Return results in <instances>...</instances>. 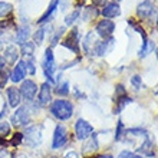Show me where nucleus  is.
Listing matches in <instances>:
<instances>
[{
  "instance_id": "1",
  "label": "nucleus",
  "mask_w": 158,
  "mask_h": 158,
  "mask_svg": "<svg viewBox=\"0 0 158 158\" xmlns=\"http://www.w3.org/2000/svg\"><path fill=\"white\" fill-rule=\"evenodd\" d=\"M50 114L59 121H68L73 115V105L68 99H56L50 105Z\"/></svg>"
},
{
  "instance_id": "2",
  "label": "nucleus",
  "mask_w": 158,
  "mask_h": 158,
  "mask_svg": "<svg viewBox=\"0 0 158 158\" xmlns=\"http://www.w3.org/2000/svg\"><path fill=\"white\" fill-rule=\"evenodd\" d=\"M23 134V142L27 147H39L42 142V125H32L25 129Z\"/></svg>"
},
{
  "instance_id": "3",
  "label": "nucleus",
  "mask_w": 158,
  "mask_h": 158,
  "mask_svg": "<svg viewBox=\"0 0 158 158\" xmlns=\"http://www.w3.org/2000/svg\"><path fill=\"white\" fill-rule=\"evenodd\" d=\"M42 68L45 72V76L49 83L55 82V71H56V63H55V56L52 52V48H48L45 50V56H43V62H42Z\"/></svg>"
},
{
  "instance_id": "4",
  "label": "nucleus",
  "mask_w": 158,
  "mask_h": 158,
  "mask_svg": "<svg viewBox=\"0 0 158 158\" xmlns=\"http://www.w3.org/2000/svg\"><path fill=\"white\" fill-rule=\"evenodd\" d=\"M30 122V108L27 105L19 106L12 115V124L17 128L20 127H26Z\"/></svg>"
},
{
  "instance_id": "5",
  "label": "nucleus",
  "mask_w": 158,
  "mask_h": 158,
  "mask_svg": "<svg viewBox=\"0 0 158 158\" xmlns=\"http://www.w3.org/2000/svg\"><path fill=\"white\" fill-rule=\"evenodd\" d=\"M75 134H76V138H78V139L86 141L88 138H91L92 134H94V127H92L88 121L79 118L75 124Z\"/></svg>"
},
{
  "instance_id": "6",
  "label": "nucleus",
  "mask_w": 158,
  "mask_h": 158,
  "mask_svg": "<svg viewBox=\"0 0 158 158\" xmlns=\"http://www.w3.org/2000/svg\"><path fill=\"white\" fill-rule=\"evenodd\" d=\"M19 92H20V96L27 102H32L36 96V92H38V85L32 81V79H25L22 82L20 88H19Z\"/></svg>"
},
{
  "instance_id": "7",
  "label": "nucleus",
  "mask_w": 158,
  "mask_h": 158,
  "mask_svg": "<svg viewBox=\"0 0 158 158\" xmlns=\"http://www.w3.org/2000/svg\"><path fill=\"white\" fill-rule=\"evenodd\" d=\"M68 142V129L63 125H56L53 132V141H52V148L53 150H59L63 148Z\"/></svg>"
},
{
  "instance_id": "8",
  "label": "nucleus",
  "mask_w": 158,
  "mask_h": 158,
  "mask_svg": "<svg viewBox=\"0 0 158 158\" xmlns=\"http://www.w3.org/2000/svg\"><path fill=\"white\" fill-rule=\"evenodd\" d=\"M95 30L98 36L104 39H109L112 36L114 30H115V23L112 20H109V19H102L101 22H98Z\"/></svg>"
},
{
  "instance_id": "9",
  "label": "nucleus",
  "mask_w": 158,
  "mask_h": 158,
  "mask_svg": "<svg viewBox=\"0 0 158 158\" xmlns=\"http://www.w3.org/2000/svg\"><path fill=\"white\" fill-rule=\"evenodd\" d=\"M79 40H81V35H79V29L73 27L71 30V33L65 40L62 42V45L65 48H68L69 50H72L73 53H79Z\"/></svg>"
},
{
  "instance_id": "10",
  "label": "nucleus",
  "mask_w": 158,
  "mask_h": 158,
  "mask_svg": "<svg viewBox=\"0 0 158 158\" xmlns=\"http://www.w3.org/2000/svg\"><path fill=\"white\" fill-rule=\"evenodd\" d=\"M154 0H144L137 6V15L139 16V19L142 20H147L150 19L151 15L154 13Z\"/></svg>"
},
{
  "instance_id": "11",
  "label": "nucleus",
  "mask_w": 158,
  "mask_h": 158,
  "mask_svg": "<svg viewBox=\"0 0 158 158\" xmlns=\"http://www.w3.org/2000/svg\"><path fill=\"white\" fill-rule=\"evenodd\" d=\"M27 73V68H26V60H19L17 65L13 69L12 75H10V79L13 81V83H19L25 81V76Z\"/></svg>"
},
{
  "instance_id": "12",
  "label": "nucleus",
  "mask_w": 158,
  "mask_h": 158,
  "mask_svg": "<svg viewBox=\"0 0 158 158\" xmlns=\"http://www.w3.org/2000/svg\"><path fill=\"white\" fill-rule=\"evenodd\" d=\"M101 13H102V16L105 19H114V17H117L121 15V7L117 2H108V3H105L102 6Z\"/></svg>"
},
{
  "instance_id": "13",
  "label": "nucleus",
  "mask_w": 158,
  "mask_h": 158,
  "mask_svg": "<svg viewBox=\"0 0 158 158\" xmlns=\"http://www.w3.org/2000/svg\"><path fill=\"white\" fill-rule=\"evenodd\" d=\"M52 101V89H50V83L45 82L39 89V96H38V102L40 106H46Z\"/></svg>"
},
{
  "instance_id": "14",
  "label": "nucleus",
  "mask_w": 158,
  "mask_h": 158,
  "mask_svg": "<svg viewBox=\"0 0 158 158\" xmlns=\"http://www.w3.org/2000/svg\"><path fill=\"white\" fill-rule=\"evenodd\" d=\"M3 59L4 62L9 63V65H13V63L17 62V59H19V50L15 45H9L6 46V49H4V53H3Z\"/></svg>"
},
{
  "instance_id": "15",
  "label": "nucleus",
  "mask_w": 158,
  "mask_h": 158,
  "mask_svg": "<svg viewBox=\"0 0 158 158\" xmlns=\"http://www.w3.org/2000/svg\"><path fill=\"white\" fill-rule=\"evenodd\" d=\"M112 42H114L112 38L96 42L95 48H94V55H96V56H104V55H106L108 50L111 49V46H112Z\"/></svg>"
},
{
  "instance_id": "16",
  "label": "nucleus",
  "mask_w": 158,
  "mask_h": 158,
  "mask_svg": "<svg viewBox=\"0 0 158 158\" xmlns=\"http://www.w3.org/2000/svg\"><path fill=\"white\" fill-rule=\"evenodd\" d=\"M20 101H22V96H20V92L17 88H7V102L10 105V108H17L20 105Z\"/></svg>"
},
{
  "instance_id": "17",
  "label": "nucleus",
  "mask_w": 158,
  "mask_h": 158,
  "mask_svg": "<svg viewBox=\"0 0 158 158\" xmlns=\"http://www.w3.org/2000/svg\"><path fill=\"white\" fill-rule=\"evenodd\" d=\"M96 45V36L94 32H89V33L85 36V40H83V50H85V53L92 56L94 55V48Z\"/></svg>"
},
{
  "instance_id": "18",
  "label": "nucleus",
  "mask_w": 158,
  "mask_h": 158,
  "mask_svg": "<svg viewBox=\"0 0 158 158\" xmlns=\"http://www.w3.org/2000/svg\"><path fill=\"white\" fill-rule=\"evenodd\" d=\"M59 6V0H52L49 4V7H48V10H46L43 15H42V17L38 20L39 25H42V23H46V22H49L50 19H52V16L55 15V12H56V9H58Z\"/></svg>"
},
{
  "instance_id": "19",
  "label": "nucleus",
  "mask_w": 158,
  "mask_h": 158,
  "mask_svg": "<svg viewBox=\"0 0 158 158\" xmlns=\"http://www.w3.org/2000/svg\"><path fill=\"white\" fill-rule=\"evenodd\" d=\"M29 36H30V27L27 25L26 26L23 25V26H20L16 32V42L19 45H23L25 42H27Z\"/></svg>"
},
{
  "instance_id": "20",
  "label": "nucleus",
  "mask_w": 158,
  "mask_h": 158,
  "mask_svg": "<svg viewBox=\"0 0 158 158\" xmlns=\"http://www.w3.org/2000/svg\"><path fill=\"white\" fill-rule=\"evenodd\" d=\"M117 106H115V109H114V114H119L122 109L127 106L128 104H131L132 102V99L129 98L128 95H122V96H117Z\"/></svg>"
},
{
  "instance_id": "21",
  "label": "nucleus",
  "mask_w": 158,
  "mask_h": 158,
  "mask_svg": "<svg viewBox=\"0 0 158 158\" xmlns=\"http://www.w3.org/2000/svg\"><path fill=\"white\" fill-rule=\"evenodd\" d=\"M155 49V43H154V40H148L145 42V43H142V46H141V49H139V58H145L147 55H150L152 50Z\"/></svg>"
},
{
  "instance_id": "22",
  "label": "nucleus",
  "mask_w": 158,
  "mask_h": 158,
  "mask_svg": "<svg viewBox=\"0 0 158 158\" xmlns=\"http://www.w3.org/2000/svg\"><path fill=\"white\" fill-rule=\"evenodd\" d=\"M33 53H35V43L33 42H25L22 45V55L27 56V58H32Z\"/></svg>"
},
{
  "instance_id": "23",
  "label": "nucleus",
  "mask_w": 158,
  "mask_h": 158,
  "mask_svg": "<svg viewBox=\"0 0 158 158\" xmlns=\"http://www.w3.org/2000/svg\"><path fill=\"white\" fill-rule=\"evenodd\" d=\"M13 12V4L7 2H0V17H6Z\"/></svg>"
},
{
  "instance_id": "24",
  "label": "nucleus",
  "mask_w": 158,
  "mask_h": 158,
  "mask_svg": "<svg viewBox=\"0 0 158 158\" xmlns=\"http://www.w3.org/2000/svg\"><path fill=\"white\" fill-rule=\"evenodd\" d=\"M125 132H127V129H125V127H124V122L121 119H118L117 129H115V139H117V141H121V139L124 138Z\"/></svg>"
},
{
  "instance_id": "25",
  "label": "nucleus",
  "mask_w": 158,
  "mask_h": 158,
  "mask_svg": "<svg viewBox=\"0 0 158 158\" xmlns=\"http://www.w3.org/2000/svg\"><path fill=\"white\" fill-rule=\"evenodd\" d=\"M45 35H46V27H40V29L36 30L33 35L35 45H42V43H43V39H45Z\"/></svg>"
},
{
  "instance_id": "26",
  "label": "nucleus",
  "mask_w": 158,
  "mask_h": 158,
  "mask_svg": "<svg viewBox=\"0 0 158 158\" xmlns=\"http://www.w3.org/2000/svg\"><path fill=\"white\" fill-rule=\"evenodd\" d=\"M10 132H12L10 124H9V122H6V121H2V122H0V138L3 139V138L9 137V135H10Z\"/></svg>"
},
{
  "instance_id": "27",
  "label": "nucleus",
  "mask_w": 158,
  "mask_h": 158,
  "mask_svg": "<svg viewBox=\"0 0 158 158\" xmlns=\"http://www.w3.org/2000/svg\"><path fill=\"white\" fill-rule=\"evenodd\" d=\"M55 92L58 94V95H60V96H66L68 94H69V82H62V83H59L58 85V88L55 89Z\"/></svg>"
},
{
  "instance_id": "28",
  "label": "nucleus",
  "mask_w": 158,
  "mask_h": 158,
  "mask_svg": "<svg viewBox=\"0 0 158 158\" xmlns=\"http://www.w3.org/2000/svg\"><path fill=\"white\" fill-rule=\"evenodd\" d=\"M79 15H81V12H79V10H73L71 15H68V16H66V19H65V25H66V26H72L79 19Z\"/></svg>"
},
{
  "instance_id": "29",
  "label": "nucleus",
  "mask_w": 158,
  "mask_h": 158,
  "mask_svg": "<svg viewBox=\"0 0 158 158\" xmlns=\"http://www.w3.org/2000/svg\"><path fill=\"white\" fill-rule=\"evenodd\" d=\"M63 32H65V27H59V29L56 30V32H55L53 38L50 39V48H53V46H56V45H58V42H59V39L62 38Z\"/></svg>"
},
{
  "instance_id": "30",
  "label": "nucleus",
  "mask_w": 158,
  "mask_h": 158,
  "mask_svg": "<svg viewBox=\"0 0 158 158\" xmlns=\"http://www.w3.org/2000/svg\"><path fill=\"white\" fill-rule=\"evenodd\" d=\"M22 142H23V134L22 132L13 134V138H12V141H10V145L17 147V145H22Z\"/></svg>"
},
{
  "instance_id": "31",
  "label": "nucleus",
  "mask_w": 158,
  "mask_h": 158,
  "mask_svg": "<svg viewBox=\"0 0 158 158\" xmlns=\"http://www.w3.org/2000/svg\"><path fill=\"white\" fill-rule=\"evenodd\" d=\"M26 68H27V72H29L30 75H35V73H36V65H35L33 56L26 60Z\"/></svg>"
},
{
  "instance_id": "32",
  "label": "nucleus",
  "mask_w": 158,
  "mask_h": 158,
  "mask_svg": "<svg viewBox=\"0 0 158 158\" xmlns=\"http://www.w3.org/2000/svg\"><path fill=\"white\" fill-rule=\"evenodd\" d=\"M118 158H142V157L139 154H135V152H132V151L124 150V151H121V152H119Z\"/></svg>"
},
{
  "instance_id": "33",
  "label": "nucleus",
  "mask_w": 158,
  "mask_h": 158,
  "mask_svg": "<svg viewBox=\"0 0 158 158\" xmlns=\"http://www.w3.org/2000/svg\"><path fill=\"white\" fill-rule=\"evenodd\" d=\"M131 83H132V86L135 88V89H141L142 88V79L139 75H134L132 78H131Z\"/></svg>"
},
{
  "instance_id": "34",
  "label": "nucleus",
  "mask_w": 158,
  "mask_h": 158,
  "mask_svg": "<svg viewBox=\"0 0 158 158\" xmlns=\"http://www.w3.org/2000/svg\"><path fill=\"white\" fill-rule=\"evenodd\" d=\"M9 76H10V73H9L7 71H0V89L6 85V82L9 81Z\"/></svg>"
},
{
  "instance_id": "35",
  "label": "nucleus",
  "mask_w": 158,
  "mask_h": 158,
  "mask_svg": "<svg viewBox=\"0 0 158 158\" xmlns=\"http://www.w3.org/2000/svg\"><path fill=\"white\" fill-rule=\"evenodd\" d=\"M115 95L117 96H122V95H127V89L124 88V85H117V89H115Z\"/></svg>"
},
{
  "instance_id": "36",
  "label": "nucleus",
  "mask_w": 158,
  "mask_h": 158,
  "mask_svg": "<svg viewBox=\"0 0 158 158\" xmlns=\"http://www.w3.org/2000/svg\"><path fill=\"white\" fill-rule=\"evenodd\" d=\"M0 158H12V155H10V152H9L7 150H2L0 148Z\"/></svg>"
},
{
  "instance_id": "37",
  "label": "nucleus",
  "mask_w": 158,
  "mask_h": 158,
  "mask_svg": "<svg viewBox=\"0 0 158 158\" xmlns=\"http://www.w3.org/2000/svg\"><path fill=\"white\" fill-rule=\"evenodd\" d=\"M65 158H81L78 154H76L75 151H69L66 155H65Z\"/></svg>"
},
{
  "instance_id": "38",
  "label": "nucleus",
  "mask_w": 158,
  "mask_h": 158,
  "mask_svg": "<svg viewBox=\"0 0 158 158\" xmlns=\"http://www.w3.org/2000/svg\"><path fill=\"white\" fill-rule=\"evenodd\" d=\"M4 65H6V62H4V59L2 58V55H0V71L4 69Z\"/></svg>"
},
{
  "instance_id": "39",
  "label": "nucleus",
  "mask_w": 158,
  "mask_h": 158,
  "mask_svg": "<svg viewBox=\"0 0 158 158\" xmlns=\"http://www.w3.org/2000/svg\"><path fill=\"white\" fill-rule=\"evenodd\" d=\"M96 158H114L111 154H102V155H99V157H96Z\"/></svg>"
},
{
  "instance_id": "40",
  "label": "nucleus",
  "mask_w": 158,
  "mask_h": 158,
  "mask_svg": "<svg viewBox=\"0 0 158 158\" xmlns=\"http://www.w3.org/2000/svg\"><path fill=\"white\" fill-rule=\"evenodd\" d=\"M75 94H76V96H79V98H85V95H83V94H81L78 89H75Z\"/></svg>"
},
{
  "instance_id": "41",
  "label": "nucleus",
  "mask_w": 158,
  "mask_h": 158,
  "mask_svg": "<svg viewBox=\"0 0 158 158\" xmlns=\"http://www.w3.org/2000/svg\"><path fill=\"white\" fill-rule=\"evenodd\" d=\"M12 158H26L25 154H17V157H12Z\"/></svg>"
},
{
  "instance_id": "42",
  "label": "nucleus",
  "mask_w": 158,
  "mask_h": 158,
  "mask_svg": "<svg viewBox=\"0 0 158 158\" xmlns=\"http://www.w3.org/2000/svg\"><path fill=\"white\" fill-rule=\"evenodd\" d=\"M155 53H157V59H158V46H157V49H155Z\"/></svg>"
},
{
  "instance_id": "43",
  "label": "nucleus",
  "mask_w": 158,
  "mask_h": 158,
  "mask_svg": "<svg viewBox=\"0 0 158 158\" xmlns=\"http://www.w3.org/2000/svg\"><path fill=\"white\" fill-rule=\"evenodd\" d=\"M157 26H158V15H157Z\"/></svg>"
},
{
  "instance_id": "44",
  "label": "nucleus",
  "mask_w": 158,
  "mask_h": 158,
  "mask_svg": "<svg viewBox=\"0 0 158 158\" xmlns=\"http://www.w3.org/2000/svg\"><path fill=\"white\" fill-rule=\"evenodd\" d=\"M49 158H58V157H49Z\"/></svg>"
},
{
  "instance_id": "45",
  "label": "nucleus",
  "mask_w": 158,
  "mask_h": 158,
  "mask_svg": "<svg viewBox=\"0 0 158 158\" xmlns=\"http://www.w3.org/2000/svg\"><path fill=\"white\" fill-rule=\"evenodd\" d=\"M115 2H117V3H118V2H121V0H115Z\"/></svg>"
},
{
  "instance_id": "46",
  "label": "nucleus",
  "mask_w": 158,
  "mask_h": 158,
  "mask_svg": "<svg viewBox=\"0 0 158 158\" xmlns=\"http://www.w3.org/2000/svg\"><path fill=\"white\" fill-rule=\"evenodd\" d=\"M157 94H158V91H157Z\"/></svg>"
}]
</instances>
